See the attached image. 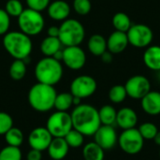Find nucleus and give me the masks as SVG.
<instances>
[{
  "label": "nucleus",
  "instance_id": "f257e3e1",
  "mask_svg": "<svg viewBox=\"0 0 160 160\" xmlns=\"http://www.w3.org/2000/svg\"><path fill=\"white\" fill-rule=\"evenodd\" d=\"M73 128L84 136H94L101 126L98 110L90 104H80L75 106L70 113Z\"/></svg>",
  "mask_w": 160,
  "mask_h": 160
},
{
  "label": "nucleus",
  "instance_id": "f03ea898",
  "mask_svg": "<svg viewBox=\"0 0 160 160\" xmlns=\"http://www.w3.org/2000/svg\"><path fill=\"white\" fill-rule=\"evenodd\" d=\"M57 96L52 85L38 82L28 92V103L33 110L38 112H47L54 108V101Z\"/></svg>",
  "mask_w": 160,
  "mask_h": 160
},
{
  "label": "nucleus",
  "instance_id": "7ed1b4c3",
  "mask_svg": "<svg viewBox=\"0 0 160 160\" xmlns=\"http://www.w3.org/2000/svg\"><path fill=\"white\" fill-rule=\"evenodd\" d=\"M2 44L7 52L14 59H24L30 56L33 49L31 38L22 31H8L3 36Z\"/></svg>",
  "mask_w": 160,
  "mask_h": 160
},
{
  "label": "nucleus",
  "instance_id": "20e7f679",
  "mask_svg": "<svg viewBox=\"0 0 160 160\" xmlns=\"http://www.w3.org/2000/svg\"><path fill=\"white\" fill-rule=\"evenodd\" d=\"M63 74L64 69L61 62L53 57L45 56L35 67V77L38 82L54 86L61 81Z\"/></svg>",
  "mask_w": 160,
  "mask_h": 160
},
{
  "label": "nucleus",
  "instance_id": "39448f33",
  "mask_svg": "<svg viewBox=\"0 0 160 160\" xmlns=\"http://www.w3.org/2000/svg\"><path fill=\"white\" fill-rule=\"evenodd\" d=\"M59 39L63 46H79L84 39L85 30L76 19H67L59 26Z\"/></svg>",
  "mask_w": 160,
  "mask_h": 160
},
{
  "label": "nucleus",
  "instance_id": "423d86ee",
  "mask_svg": "<svg viewBox=\"0 0 160 160\" xmlns=\"http://www.w3.org/2000/svg\"><path fill=\"white\" fill-rule=\"evenodd\" d=\"M17 19L20 31L29 37L40 34L45 26V20L41 12L29 8H24Z\"/></svg>",
  "mask_w": 160,
  "mask_h": 160
},
{
  "label": "nucleus",
  "instance_id": "0eeeda50",
  "mask_svg": "<svg viewBox=\"0 0 160 160\" xmlns=\"http://www.w3.org/2000/svg\"><path fill=\"white\" fill-rule=\"evenodd\" d=\"M46 128L53 138H64L72 128V119L68 112L56 111L47 120Z\"/></svg>",
  "mask_w": 160,
  "mask_h": 160
},
{
  "label": "nucleus",
  "instance_id": "6e6552de",
  "mask_svg": "<svg viewBox=\"0 0 160 160\" xmlns=\"http://www.w3.org/2000/svg\"><path fill=\"white\" fill-rule=\"evenodd\" d=\"M117 144L124 153L130 156H135L142 150L144 139L141 135L138 128H129L123 130L118 136Z\"/></svg>",
  "mask_w": 160,
  "mask_h": 160
},
{
  "label": "nucleus",
  "instance_id": "1a4fd4ad",
  "mask_svg": "<svg viewBox=\"0 0 160 160\" xmlns=\"http://www.w3.org/2000/svg\"><path fill=\"white\" fill-rule=\"evenodd\" d=\"M128 42L135 48H147L151 45L154 33L153 30L145 24H132L127 32Z\"/></svg>",
  "mask_w": 160,
  "mask_h": 160
},
{
  "label": "nucleus",
  "instance_id": "9d476101",
  "mask_svg": "<svg viewBox=\"0 0 160 160\" xmlns=\"http://www.w3.org/2000/svg\"><path fill=\"white\" fill-rule=\"evenodd\" d=\"M98 88L97 81L89 75L76 77L70 83V93L80 98H87L93 96Z\"/></svg>",
  "mask_w": 160,
  "mask_h": 160
},
{
  "label": "nucleus",
  "instance_id": "9b49d317",
  "mask_svg": "<svg viewBox=\"0 0 160 160\" xmlns=\"http://www.w3.org/2000/svg\"><path fill=\"white\" fill-rule=\"evenodd\" d=\"M128 97L133 99H142L151 91L150 81L143 75L130 77L125 84Z\"/></svg>",
  "mask_w": 160,
  "mask_h": 160
},
{
  "label": "nucleus",
  "instance_id": "f8f14e48",
  "mask_svg": "<svg viewBox=\"0 0 160 160\" xmlns=\"http://www.w3.org/2000/svg\"><path fill=\"white\" fill-rule=\"evenodd\" d=\"M63 63L71 70L82 69L86 63V54L80 46L65 47L63 50Z\"/></svg>",
  "mask_w": 160,
  "mask_h": 160
},
{
  "label": "nucleus",
  "instance_id": "ddd939ff",
  "mask_svg": "<svg viewBox=\"0 0 160 160\" xmlns=\"http://www.w3.org/2000/svg\"><path fill=\"white\" fill-rule=\"evenodd\" d=\"M94 142H96L105 151L114 148L118 143V135L113 126L101 125L94 134Z\"/></svg>",
  "mask_w": 160,
  "mask_h": 160
},
{
  "label": "nucleus",
  "instance_id": "4468645a",
  "mask_svg": "<svg viewBox=\"0 0 160 160\" xmlns=\"http://www.w3.org/2000/svg\"><path fill=\"white\" fill-rule=\"evenodd\" d=\"M53 137L45 128L38 127L34 128L28 136V143L32 149L45 151L48 149Z\"/></svg>",
  "mask_w": 160,
  "mask_h": 160
},
{
  "label": "nucleus",
  "instance_id": "2eb2a0df",
  "mask_svg": "<svg viewBox=\"0 0 160 160\" xmlns=\"http://www.w3.org/2000/svg\"><path fill=\"white\" fill-rule=\"evenodd\" d=\"M128 44L129 42L127 33L117 30L112 32L107 39L108 51L111 52L112 54H119L123 52L127 49Z\"/></svg>",
  "mask_w": 160,
  "mask_h": 160
},
{
  "label": "nucleus",
  "instance_id": "dca6fc26",
  "mask_svg": "<svg viewBox=\"0 0 160 160\" xmlns=\"http://www.w3.org/2000/svg\"><path fill=\"white\" fill-rule=\"evenodd\" d=\"M138 124L137 112L129 107H124L117 112L116 125L123 130L134 128Z\"/></svg>",
  "mask_w": 160,
  "mask_h": 160
},
{
  "label": "nucleus",
  "instance_id": "f3484780",
  "mask_svg": "<svg viewBox=\"0 0 160 160\" xmlns=\"http://www.w3.org/2000/svg\"><path fill=\"white\" fill-rule=\"evenodd\" d=\"M141 107L149 115L160 114V92L151 90L141 99Z\"/></svg>",
  "mask_w": 160,
  "mask_h": 160
},
{
  "label": "nucleus",
  "instance_id": "a211bd4d",
  "mask_svg": "<svg viewBox=\"0 0 160 160\" xmlns=\"http://www.w3.org/2000/svg\"><path fill=\"white\" fill-rule=\"evenodd\" d=\"M48 15L54 21H65L70 14V6L65 0H55L47 8Z\"/></svg>",
  "mask_w": 160,
  "mask_h": 160
},
{
  "label": "nucleus",
  "instance_id": "6ab92c4d",
  "mask_svg": "<svg viewBox=\"0 0 160 160\" xmlns=\"http://www.w3.org/2000/svg\"><path fill=\"white\" fill-rule=\"evenodd\" d=\"M69 151V146L64 138H53L50 143L47 152L49 157L53 160L64 159Z\"/></svg>",
  "mask_w": 160,
  "mask_h": 160
},
{
  "label": "nucleus",
  "instance_id": "aec40b11",
  "mask_svg": "<svg viewBox=\"0 0 160 160\" xmlns=\"http://www.w3.org/2000/svg\"><path fill=\"white\" fill-rule=\"evenodd\" d=\"M143 62L149 69L160 71V46L152 45L147 47L143 53Z\"/></svg>",
  "mask_w": 160,
  "mask_h": 160
},
{
  "label": "nucleus",
  "instance_id": "412c9836",
  "mask_svg": "<svg viewBox=\"0 0 160 160\" xmlns=\"http://www.w3.org/2000/svg\"><path fill=\"white\" fill-rule=\"evenodd\" d=\"M87 46L89 52L95 56H101L108 50L107 39L99 34L92 35L89 38Z\"/></svg>",
  "mask_w": 160,
  "mask_h": 160
},
{
  "label": "nucleus",
  "instance_id": "4be33fe9",
  "mask_svg": "<svg viewBox=\"0 0 160 160\" xmlns=\"http://www.w3.org/2000/svg\"><path fill=\"white\" fill-rule=\"evenodd\" d=\"M63 44L61 43L59 38H53L47 36L40 43L39 49L44 56L52 57L53 54L62 49Z\"/></svg>",
  "mask_w": 160,
  "mask_h": 160
},
{
  "label": "nucleus",
  "instance_id": "5701e85b",
  "mask_svg": "<svg viewBox=\"0 0 160 160\" xmlns=\"http://www.w3.org/2000/svg\"><path fill=\"white\" fill-rule=\"evenodd\" d=\"M83 160H104L105 150L96 142L86 143L82 148Z\"/></svg>",
  "mask_w": 160,
  "mask_h": 160
},
{
  "label": "nucleus",
  "instance_id": "b1692460",
  "mask_svg": "<svg viewBox=\"0 0 160 160\" xmlns=\"http://www.w3.org/2000/svg\"><path fill=\"white\" fill-rule=\"evenodd\" d=\"M99 119L101 125L104 126H114L116 125L117 111L112 105H104L98 110Z\"/></svg>",
  "mask_w": 160,
  "mask_h": 160
},
{
  "label": "nucleus",
  "instance_id": "393cba45",
  "mask_svg": "<svg viewBox=\"0 0 160 160\" xmlns=\"http://www.w3.org/2000/svg\"><path fill=\"white\" fill-rule=\"evenodd\" d=\"M26 64L23 60L15 59L9 67L8 73L13 81H21L26 75Z\"/></svg>",
  "mask_w": 160,
  "mask_h": 160
},
{
  "label": "nucleus",
  "instance_id": "a878e982",
  "mask_svg": "<svg viewBox=\"0 0 160 160\" xmlns=\"http://www.w3.org/2000/svg\"><path fill=\"white\" fill-rule=\"evenodd\" d=\"M73 105V95L70 92H63L57 94L54 101V108L56 111L68 112Z\"/></svg>",
  "mask_w": 160,
  "mask_h": 160
},
{
  "label": "nucleus",
  "instance_id": "bb28decb",
  "mask_svg": "<svg viewBox=\"0 0 160 160\" xmlns=\"http://www.w3.org/2000/svg\"><path fill=\"white\" fill-rule=\"evenodd\" d=\"M112 22L113 27L117 31H121V32H125V33H127L132 25L130 18L128 17V14H126L124 12L115 13L112 17Z\"/></svg>",
  "mask_w": 160,
  "mask_h": 160
},
{
  "label": "nucleus",
  "instance_id": "cd10ccee",
  "mask_svg": "<svg viewBox=\"0 0 160 160\" xmlns=\"http://www.w3.org/2000/svg\"><path fill=\"white\" fill-rule=\"evenodd\" d=\"M4 136L7 144L15 147H20L22 144L24 139L22 131L15 127H12Z\"/></svg>",
  "mask_w": 160,
  "mask_h": 160
},
{
  "label": "nucleus",
  "instance_id": "c85d7f7f",
  "mask_svg": "<svg viewBox=\"0 0 160 160\" xmlns=\"http://www.w3.org/2000/svg\"><path fill=\"white\" fill-rule=\"evenodd\" d=\"M109 98L114 104H120L125 101L128 97V93L125 85L116 84L113 85L109 91Z\"/></svg>",
  "mask_w": 160,
  "mask_h": 160
},
{
  "label": "nucleus",
  "instance_id": "c756f323",
  "mask_svg": "<svg viewBox=\"0 0 160 160\" xmlns=\"http://www.w3.org/2000/svg\"><path fill=\"white\" fill-rule=\"evenodd\" d=\"M84 135L82 134L80 131L72 128L65 137L67 143L68 144L69 148H80L83 145L84 142Z\"/></svg>",
  "mask_w": 160,
  "mask_h": 160
},
{
  "label": "nucleus",
  "instance_id": "7c9ffc66",
  "mask_svg": "<svg viewBox=\"0 0 160 160\" xmlns=\"http://www.w3.org/2000/svg\"><path fill=\"white\" fill-rule=\"evenodd\" d=\"M138 129H139L141 135L142 136V138L144 139V141H152V140H154L157 133L158 132V127L154 123H151V122L142 123L139 127Z\"/></svg>",
  "mask_w": 160,
  "mask_h": 160
},
{
  "label": "nucleus",
  "instance_id": "2f4dec72",
  "mask_svg": "<svg viewBox=\"0 0 160 160\" xmlns=\"http://www.w3.org/2000/svg\"><path fill=\"white\" fill-rule=\"evenodd\" d=\"M0 160H22V151L20 147L8 145L1 149Z\"/></svg>",
  "mask_w": 160,
  "mask_h": 160
},
{
  "label": "nucleus",
  "instance_id": "473e14b6",
  "mask_svg": "<svg viewBox=\"0 0 160 160\" xmlns=\"http://www.w3.org/2000/svg\"><path fill=\"white\" fill-rule=\"evenodd\" d=\"M4 9L10 17L16 18H18L21 15V13L24 10L23 5L21 0H8Z\"/></svg>",
  "mask_w": 160,
  "mask_h": 160
},
{
  "label": "nucleus",
  "instance_id": "72a5a7b5",
  "mask_svg": "<svg viewBox=\"0 0 160 160\" xmlns=\"http://www.w3.org/2000/svg\"><path fill=\"white\" fill-rule=\"evenodd\" d=\"M73 8L79 15H87L92 8V3L90 0H74Z\"/></svg>",
  "mask_w": 160,
  "mask_h": 160
},
{
  "label": "nucleus",
  "instance_id": "f704fd0d",
  "mask_svg": "<svg viewBox=\"0 0 160 160\" xmlns=\"http://www.w3.org/2000/svg\"><path fill=\"white\" fill-rule=\"evenodd\" d=\"M12 127V117L5 112H0V135H5Z\"/></svg>",
  "mask_w": 160,
  "mask_h": 160
},
{
  "label": "nucleus",
  "instance_id": "c9c22d12",
  "mask_svg": "<svg viewBox=\"0 0 160 160\" xmlns=\"http://www.w3.org/2000/svg\"><path fill=\"white\" fill-rule=\"evenodd\" d=\"M10 26V16L4 8H0V36H4L8 32Z\"/></svg>",
  "mask_w": 160,
  "mask_h": 160
},
{
  "label": "nucleus",
  "instance_id": "e433bc0d",
  "mask_svg": "<svg viewBox=\"0 0 160 160\" xmlns=\"http://www.w3.org/2000/svg\"><path fill=\"white\" fill-rule=\"evenodd\" d=\"M25 2L29 8L41 12L42 10L47 9L51 0H25Z\"/></svg>",
  "mask_w": 160,
  "mask_h": 160
},
{
  "label": "nucleus",
  "instance_id": "4c0bfd02",
  "mask_svg": "<svg viewBox=\"0 0 160 160\" xmlns=\"http://www.w3.org/2000/svg\"><path fill=\"white\" fill-rule=\"evenodd\" d=\"M41 153H42L41 151L31 148V150L26 155V160H41L42 159Z\"/></svg>",
  "mask_w": 160,
  "mask_h": 160
},
{
  "label": "nucleus",
  "instance_id": "58836bf2",
  "mask_svg": "<svg viewBox=\"0 0 160 160\" xmlns=\"http://www.w3.org/2000/svg\"><path fill=\"white\" fill-rule=\"evenodd\" d=\"M59 27L58 26H55V25H52V26H50L47 30V34L49 37H53V38H59Z\"/></svg>",
  "mask_w": 160,
  "mask_h": 160
},
{
  "label": "nucleus",
  "instance_id": "ea45409f",
  "mask_svg": "<svg viewBox=\"0 0 160 160\" xmlns=\"http://www.w3.org/2000/svg\"><path fill=\"white\" fill-rule=\"evenodd\" d=\"M100 57H101L102 61H103L104 63H106V64H110V63L112 61V53L111 52H109L108 50H107Z\"/></svg>",
  "mask_w": 160,
  "mask_h": 160
},
{
  "label": "nucleus",
  "instance_id": "a19ab883",
  "mask_svg": "<svg viewBox=\"0 0 160 160\" xmlns=\"http://www.w3.org/2000/svg\"><path fill=\"white\" fill-rule=\"evenodd\" d=\"M63 55H64V53H63V50L61 49V50H59L58 52H56L54 54H53V58L54 59H56V60H58V61H63Z\"/></svg>",
  "mask_w": 160,
  "mask_h": 160
},
{
  "label": "nucleus",
  "instance_id": "79ce46f5",
  "mask_svg": "<svg viewBox=\"0 0 160 160\" xmlns=\"http://www.w3.org/2000/svg\"><path fill=\"white\" fill-rule=\"evenodd\" d=\"M81 101H82V98H77V97H74V96H73V105H74V106H78V105L82 104V103H81Z\"/></svg>",
  "mask_w": 160,
  "mask_h": 160
},
{
  "label": "nucleus",
  "instance_id": "37998d69",
  "mask_svg": "<svg viewBox=\"0 0 160 160\" xmlns=\"http://www.w3.org/2000/svg\"><path fill=\"white\" fill-rule=\"evenodd\" d=\"M154 141H155L156 144H157V145H158V146L160 147V130H158V132L157 133V135H156V137H155Z\"/></svg>",
  "mask_w": 160,
  "mask_h": 160
},
{
  "label": "nucleus",
  "instance_id": "c03bdc74",
  "mask_svg": "<svg viewBox=\"0 0 160 160\" xmlns=\"http://www.w3.org/2000/svg\"><path fill=\"white\" fill-rule=\"evenodd\" d=\"M159 158H160V150H159Z\"/></svg>",
  "mask_w": 160,
  "mask_h": 160
}]
</instances>
